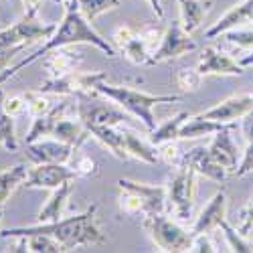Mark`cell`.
I'll return each mask as SVG.
<instances>
[{
	"label": "cell",
	"mask_w": 253,
	"mask_h": 253,
	"mask_svg": "<svg viewBox=\"0 0 253 253\" xmlns=\"http://www.w3.org/2000/svg\"><path fill=\"white\" fill-rule=\"evenodd\" d=\"M79 43H87V45H93L97 47L99 51H103L108 57H116V47L112 43H108V39H103L91 25L89 20L81 14L79 8H65V14H63V20L57 25L55 33L41 45L35 53H31L29 57H25L23 61H18L16 65L12 67H6L2 73H0V83L14 77L18 71H23L27 65L31 63L43 59L47 53H51L53 49H59V47H69V45H79Z\"/></svg>",
	"instance_id": "1"
},
{
	"label": "cell",
	"mask_w": 253,
	"mask_h": 253,
	"mask_svg": "<svg viewBox=\"0 0 253 253\" xmlns=\"http://www.w3.org/2000/svg\"><path fill=\"white\" fill-rule=\"evenodd\" d=\"M35 233H45L55 237L67 251L75 247H85V245H101L105 243V235L97 223V205H91L87 211H83L73 217H63L59 221L51 223H37L29 227H14L0 231V237L10 239V237H27Z\"/></svg>",
	"instance_id": "2"
},
{
	"label": "cell",
	"mask_w": 253,
	"mask_h": 253,
	"mask_svg": "<svg viewBox=\"0 0 253 253\" xmlns=\"http://www.w3.org/2000/svg\"><path fill=\"white\" fill-rule=\"evenodd\" d=\"M97 93L105 95L114 103H118L122 110L128 112L130 116L138 118L148 132H152L156 128V120L152 114L154 105L172 103V101L180 99V95H152V93L138 91V89L128 87V85H112V83H108L105 79L97 83Z\"/></svg>",
	"instance_id": "3"
},
{
	"label": "cell",
	"mask_w": 253,
	"mask_h": 253,
	"mask_svg": "<svg viewBox=\"0 0 253 253\" xmlns=\"http://www.w3.org/2000/svg\"><path fill=\"white\" fill-rule=\"evenodd\" d=\"M37 14H39V6L27 8L23 18L0 31V49H25L35 43H45L55 33L57 25L39 20Z\"/></svg>",
	"instance_id": "4"
},
{
	"label": "cell",
	"mask_w": 253,
	"mask_h": 253,
	"mask_svg": "<svg viewBox=\"0 0 253 253\" xmlns=\"http://www.w3.org/2000/svg\"><path fill=\"white\" fill-rule=\"evenodd\" d=\"M197 191V172L188 166H176L166 184V211L178 221H188L193 215Z\"/></svg>",
	"instance_id": "5"
},
{
	"label": "cell",
	"mask_w": 253,
	"mask_h": 253,
	"mask_svg": "<svg viewBox=\"0 0 253 253\" xmlns=\"http://www.w3.org/2000/svg\"><path fill=\"white\" fill-rule=\"evenodd\" d=\"M77 120L85 126V128H93V126H122V124H130L132 116L122 110L118 103L108 99L101 93L93 95H81L77 97Z\"/></svg>",
	"instance_id": "6"
},
{
	"label": "cell",
	"mask_w": 253,
	"mask_h": 253,
	"mask_svg": "<svg viewBox=\"0 0 253 253\" xmlns=\"http://www.w3.org/2000/svg\"><path fill=\"white\" fill-rule=\"evenodd\" d=\"M142 227L146 229V233L150 235L154 245L160 251H191L193 245V231L182 229L178 223L166 219L164 213H152V215H144Z\"/></svg>",
	"instance_id": "7"
},
{
	"label": "cell",
	"mask_w": 253,
	"mask_h": 253,
	"mask_svg": "<svg viewBox=\"0 0 253 253\" xmlns=\"http://www.w3.org/2000/svg\"><path fill=\"white\" fill-rule=\"evenodd\" d=\"M105 79V73H69L65 77L47 79L41 91L59 95V97H81V95H93L97 93V83Z\"/></svg>",
	"instance_id": "8"
},
{
	"label": "cell",
	"mask_w": 253,
	"mask_h": 253,
	"mask_svg": "<svg viewBox=\"0 0 253 253\" xmlns=\"http://www.w3.org/2000/svg\"><path fill=\"white\" fill-rule=\"evenodd\" d=\"M158 37V31L154 29H144V31H134L130 27H120L112 41L116 43V47L126 55V59L132 61L134 65H148L150 61V39Z\"/></svg>",
	"instance_id": "9"
},
{
	"label": "cell",
	"mask_w": 253,
	"mask_h": 253,
	"mask_svg": "<svg viewBox=\"0 0 253 253\" xmlns=\"http://www.w3.org/2000/svg\"><path fill=\"white\" fill-rule=\"evenodd\" d=\"M195 49H197V43L191 39V35H188V33L182 29L180 20H172V23L166 27V31L162 33L160 45L152 51L148 65L176 59V57H180V55H184V53H191V51H195Z\"/></svg>",
	"instance_id": "10"
},
{
	"label": "cell",
	"mask_w": 253,
	"mask_h": 253,
	"mask_svg": "<svg viewBox=\"0 0 253 253\" xmlns=\"http://www.w3.org/2000/svg\"><path fill=\"white\" fill-rule=\"evenodd\" d=\"M77 172L75 168L69 164H57V162H49V164H35L23 186L25 188H57L67 180H75Z\"/></svg>",
	"instance_id": "11"
},
{
	"label": "cell",
	"mask_w": 253,
	"mask_h": 253,
	"mask_svg": "<svg viewBox=\"0 0 253 253\" xmlns=\"http://www.w3.org/2000/svg\"><path fill=\"white\" fill-rule=\"evenodd\" d=\"M75 148L65 142L59 140H47L41 138L35 142L25 144V154L33 164H49V162H57V164H67L73 156H75Z\"/></svg>",
	"instance_id": "12"
},
{
	"label": "cell",
	"mask_w": 253,
	"mask_h": 253,
	"mask_svg": "<svg viewBox=\"0 0 253 253\" xmlns=\"http://www.w3.org/2000/svg\"><path fill=\"white\" fill-rule=\"evenodd\" d=\"M233 124H227L223 130L213 134V140L207 146L209 154L213 156L229 174H235L237 166H239V148H237V142L233 140Z\"/></svg>",
	"instance_id": "13"
},
{
	"label": "cell",
	"mask_w": 253,
	"mask_h": 253,
	"mask_svg": "<svg viewBox=\"0 0 253 253\" xmlns=\"http://www.w3.org/2000/svg\"><path fill=\"white\" fill-rule=\"evenodd\" d=\"M197 71L207 77V75H243L245 67L239 61H235L231 55L223 53L217 47H205L199 59Z\"/></svg>",
	"instance_id": "14"
},
{
	"label": "cell",
	"mask_w": 253,
	"mask_h": 253,
	"mask_svg": "<svg viewBox=\"0 0 253 253\" xmlns=\"http://www.w3.org/2000/svg\"><path fill=\"white\" fill-rule=\"evenodd\" d=\"M118 186L134 193L140 199V203L144 207V215L164 213L166 211V186H152V184L136 182V180H130V178H120Z\"/></svg>",
	"instance_id": "15"
},
{
	"label": "cell",
	"mask_w": 253,
	"mask_h": 253,
	"mask_svg": "<svg viewBox=\"0 0 253 253\" xmlns=\"http://www.w3.org/2000/svg\"><path fill=\"white\" fill-rule=\"evenodd\" d=\"M251 110H253V93H241L217 103L215 108L203 112V116L221 124H235L237 120H243Z\"/></svg>",
	"instance_id": "16"
},
{
	"label": "cell",
	"mask_w": 253,
	"mask_h": 253,
	"mask_svg": "<svg viewBox=\"0 0 253 253\" xmlns=\"http://www.w3.org/2000/svg\"><path fill=\"white\" fill-rule=\"evenodd\" d=\"M69 47H59L53 49L51 53H47L43 57V67L49 75V79H57V77H65L69 73H75L79 69V65L83 63V53L73 51Z\"/></svg>",
	"instance_id": "17"
},
{
	"label": "cell",
	"mask_w": 253,
	"mask_h": 253,
	"mask_svg": "<svg viewBox=\"0 0 253 253\" xmlns=\"http://www.w3.org/2000/svg\"><path fill=\"white\" fill-rule=\"evenodd\" d=\"M180 166H188L193 168V170L209 180H215V182H223L229 172L225 170V168L209 154V148H205V146H201V148H193L184 152V158H182V164Z\"/></svg>",
	"instance_id": "18"
},
{
	"label": "cell",
	"mask_w": 253,
	"mask_h": 253,
	"mask_svg": "<svg viewBox=\"0 0 253 253\" xmlns=\"http://www.w3.org/2000/svg\"><path fill=\"white\" fill-rule=\"evenodd\" d=\"M227 215V195L225 191H219L213 199L207 203V207L201 211V215L197 217L195 225H193V235L199 233H211L213 229H217Z\"/></svg>",
	"instance_id": "19"
},
{
	"label": "cell",
	"mask_w": 253,
	"mask_h": 253,
	"mask_svg": "<svg viewBox=\"0 0 253 253\" xmlns=\"http://www.w3.org/2000/svg\"><path fill=\"white\" fill-rule=\"evenodd\" d=\"M122 134H124V150L128 154V158L132 156V158H138V160L148 162V164L160 162L156 146L150 140H144L132 128H128V124H122Z\"/></svg>",
	"instance_id": "20"
},
{
	"label": "cell",
	"mask_w": 253,
	"mask_h": 253,
	"mask_svg": "<svg viewBox=\"0 0 253 253\" xmlns=\"http://www.w3.org/2000/svg\"><path fill=\"white\" fill-rule=\"evenodd\" d=\"M215 0H178V10H180V25L182 29L193 35L201 25L205 23L207 14L213 8Z\"/></svg>",
	"instance_id": "21"
},
{
	"label": "cell",
	"mask_w": 253,
	"mask_h": 253,
	"mask_svg": "<svg viewBox=\"0 0 253 253\" xmlns=\"http://www.w3.org/2000/svg\"><path fill=\"white\" fill-rule=\"evenodd\" d=\"M71 110V103L69 101H61V103H55L53 105V110L43 114V116H37L33 126H31V130L25 138V144L29 142H35V140H41V138H47L53 134L55 130V124L63 118V116H67V112Z\"/></svg>",
	"instance_id": "22"
},
{
	"label": "cell",
	"mask_w": 253,
	"mask_h": 253,
	"mask_svg": "<svg viewBox=\"0 0 253 253\" xmlns=\"http://www.w3.org/2000/svg\"><path fill=\"white\" fill-rule=\"evenodd\" d=\"M251 14H253V0H243L241 4H237V6H233L231 10H227L217 20V23L205 33V37L207 39L221 37V35H225L231 29H237L241 23H245V20H251Z\"/></svg>",
	"instance_id": "23"
},
{
	"label": "cell",
	"mask_w": 253,
	"mask_h": 253,
	"mask_svg": "<svg viewBox=\"0 0 253 253\" xmlns=\"http://www.w3.org/2000/svg\"><path fill=\"white\" fill-rule=\"evenodd\" d=\"M71 193H73V180H67L61 186L53 188L47 205L39 211V223H51V221L63 219V213H65V207H67Z\"/></svg>",
	"instance_id": "24"
},
{
	"label": "cell",
	"mask_w": 253,
	"mask_h": 253,
	"mask_svg": "<svg viewBox=\"0 0 253 253\" xmlns=\"http://www.w3.org/2000/svg\"><path fill=\"white\" fill-rule=\"evenodd\" d=\"M89 130L83 126L79 120H71L69 116H63L57 124H55V130L51 134V138L59 140V142H65L69 146H73L75 150L81 148V144L89 138Z\"/></svg>",
	"instance_id": "25"
},
{
	"label": "cell",
	"mask_w": 253,
	"mask_h": 253,
	"mask_svg": "<svg viewBox=\"0 0 253 253\" xmlns=\"http://www.w3.org/2000/svg\"><path fill=\"white\" fill-rule=\"evenodd\" d=\"M89 134L108 148L116 158L120 160H128V154L124 150V134H122V126H93L89 128Z\"/></svg>",
	"instance_id": "26"
},
{
	"label": "cell",
	"mask_w": 253,
	"mask_h": 253,
	"mask_svg": "<svg viewBox=\"0 0 253 253\" xmlns=\"http://www.w3.org/2000/svg\"><path fill=\"white\" fill-rule=\"evenodd\" d=\"M227 124L215 122V120H209L203 114L199 116H188L180 128V138L188 140V138H201V136H209V134H215L219 130H223Z\"/></svg>",
	"instance_id": "27"
},
{
	"label": "cell",
	"mask_w": 253,
	"mask_h": 253,
	"mask_svg": "<svg viewBox=\"0 0 253 253\" xmlns=\"http://www.w3.org/2000/svg\"><path fill=\"white\" fill-rule=\"evenodd\" d=\"M27 174H29V168L25 164H16L0 170V207H4V203L10 199V195L18 186H23Z\"/></svg>",
	"instance_id": "28"
},
{
	"label": "cell",
	"mask_w": 253,
	"mask_h": 253,
	"mask_svg": "<svg viewBox=\"0 0 253 253\" xmlns=\"http://www.w3.org/2000/svg\"><path fill=\"white\" fill-rule=\"evenodd\" d=\"M186 118H188L186 112H180V114L172 116L170 120H166L164 124H160L158 128H154V130L150 132V138H148V140H150L154 146H160V144H164V142L180 140V128H182V124H184Z\"/></svg>",
	"instance_id": "29"
},
{
	"label": "cell",
	"mask_w": 253,
	"mask_h": 253,
	"mask_svg": "<svg viewBox=\"0 0 253 253\" xmlns=\"http://www.w3.org/2000/svg\"><path fill=\"white\" fill-rule=\"evenodd\" d=\"M4 87L0 83V146H4L6 150L14 152L18 148V140L14 134V118L4 110Z\"/></svg>",
	"instance_id": "30"
},
{
	"label": "cell",
	"mask_w": 253,
	"mask_h": 253,
	"mask_svg": "<svg viewBox=\"0 0 253 253\" xmlns=\"http://www.w3.org/2000/svg\"><path fill=\"white\" fill-rule=\"evenodd\" d=\"M219 229L223 231V235L231 247V251L237 253H253V239H249L247 235H243L237 227H233L231 223H227V219L219 225Z\"/></svg>",
	"instance_id": "31"
},
{
	"label": "cell",
	"mask_w": 253,
	"mask_h": 253,
	"mask_svg": "<svg viewBox=\"0 0 253 253\" xmlns=\"http://www.w3.org/2000/svg\"><path fill=\"white\" fill-rule=\"evenodd\" d=\"M23 97H25V101H27V110L31 112L33 118L51 112L53 105H55V101L51 99V93H45V91H41V89L25 91Z\"/></svg>",
	"instance_id": "32"
},
{
	"label": "cell",
	"mask_w": 253,
	"mask_h": 253,
	"mask_svg": "<svg viewBox=\"0 0 253 253\" xmlns=\"http://www.w3.org/2000/svg\"><path fill=\"white\" fill-rule=\"evenodd\" d=\"M27 251L31 253H59V251H67L55 237L45 235V233H35L27 235Z\"/></svg>",
	"instance_id": "33"
},
{
	"label": "cell",
	"mask_w": 253,
	"mask_h": 253,
	"mask_svg": "<svg viewBox=\"0 0 253 253\" xmlns=\"http://www.w3.org/2000/svg\"><path fill=\"white\" fill-rule=\"evenodd\" d=\"M116 6H120V0H79V10L89 23Z\"/></svg>",
	"instance_id": "34"
},
{
	"label": "cell",
	"mask_w": 253,
	"mask_h": 253,
	"mask_svg": "<svg viewBox=\"0 0 253 253\" xmlns=\"http://www.w3.org/2000/svg\"><path fill=\"white\" fill-rule=\"evenodd\" d=\"M156 148H158V158H160V162H164V164H168V166H172V168H176V166L182 164L184 152L178 148L176 140H174V142H164V144L156 146Z\"/></svg>",
	"instance_id": "35"
},
{
	"label": "cell",
	"mask_w": 253,
	"mask_h": 253,
	"mask_svg": "<svg viewBox=\"0 0 253 253\" xmlns=\"http://www.w3.org/2000/svg\"><path fill=\"white\" fill-rule=\"evenodd\" d=\"M201 79H203V75H201L197 69L184 67V69H180V71L176 73V83H178V87H180L182 91H195V89H199Z\"/></svg>",
	"instance_id": "36"
},
{
	"label": "cell",
	"mask_w": 253,
	"mask_h": 253,
	"mask_svg": "<svg viewBox=\"0 0 253 253\" xmlns=\"http://www.w3.org/2000/svg\"><path fill=\"white\" fill-rule=\"evenodd\" d=\"M73 168H75V172H77V178H89V176H95L97 174L95 160L89 158V156H77V152H75Z\"/></svg>",
	"instance_id": "37"
},
{
	"label": "cell",
	"mask_w": 253,
	"mask_h": 253,
	"mask_svg": "<svg viewBox=\"0 0 253 253\" xmlns=\"http://www.w3.org/2000/svg\"><path fill=\"white\" fill-rule=\"evenodd\" d=\"M237 229L243 235H249L253 231V197L241 207L239 215H237Z\"/></svg>",
	"instance_id": "38"
},
{
	"label": "cell",
	"mask_w": 253,
	"mask_h": 253,
	"mask_svg": "<svg viewBox=\"0 0 253 253\" xmlns=\"http://www.w3.org/2000/svg\"><path fill=\"white\" fill-rule=\"evenodd\" d=\"M225 41L233 43L237 47H253V31H237V29H231L225 33Z\"/></svg>",
	"instance_id": "39"
},
{
	"label": "cell",
	"mask_w": 253,
	"mask_h": 253,
	"mask_svg": "<svg viewBox=\"0 0 253 253\" xmlns=\"http://www.w3.org/2000/svg\"><path fill=\"white\" fill-rule=\"evenodd\" d=\"M253 172V142L247 144V148L239 160V166H237V170H235V176L241 178V176H247Z\"/></svg>",
	"instance_id": "40"
},
{
	"label": "cell",
	"mask_w": 253,
	"mask_h": 253,
	"mask_svg": "<svg viewBox=\"0 0 253 253\" xmlns=\"http://www.w3.org/2000/svg\"><path fill=\"white\" fill-rule=\"evenodd\" d=\"M25 108H27V101H25V97H23V95L4 97V110H6L12 118H16V116L23 114V112H25Z\"/></svg>",
	"instance_id": "41"
},
{
	"label": "cell",
	"mask_w": 253,
	"mask_h": 253,
	"mask_svg": "<svg viewBox=\"0 0 253 253\" xmlns=\"http://www.w3.org/2000/svg\"><path fill=\"white\" fill-rule=\"evenodd\" d=\"M191 251H201V253L207 251V253H213V251H219V249L213 245V241H211L209 233H199V235H195V239H193Z\"/></svg>",
	"instance_id": "42"
},
{
	"label": "cell",
	"mask_w": 253,
	"mask_h": 253,
	"mask_svg": "<svg viewBox=\"0 0 253 253\" xmlns=\"http://www.w3.org/2000/svg\"><path fill=\"white\" fill-rule=\"evenodd\" d=\"M20 51H23V49H0V73L6 69V65L10 63V59H12L16 53H20Z\"/></svg>",
	"instance_id": "43"
},
{
	"label": "cell",
	"mask_w": 253,
	"mask_h": 253,
	"mask_svg": "<svg viewBox=\"0 0 253 253\" xmlns=\"http://www.w3.org/2000/svg\"><path fill=\"white\" fill-rule=\"evenodd\" d=\"M243 134L247 142H253V110L243 118Z\"/></svg>",
	"instance_id": "44"
},
{
	"label": "cell",
	"mask_w": 253,
	"mask_h": 253,
	"mask_svg": "<svg viewBox=\"0 0 253 253\" xmlns=\"http://www.w3.org/2000/svg\"><path fill=\"white\" fill-rule=\"evenodd\" d=\"M148 2H150V6L154 8L156 16H158V18H164V8H162V2H160V0H148Z\"/></svg>",
	"instance_id": "45"
},
{
	"label": "cell",
	"mask_w": 253,
	"mask_h": 253,
	"mask_svg": "<svg viewBox=\"0 0 253 253\" xmlns=\"http://www.w3.org/2000/svg\"><path fill=\"white\" fill-rule=\"evenodd\" d=\"M63 10L65 8H79V0H61Z\"/></svg>",
	"instance_id": "46"
},
{
	"label": "cell",
	"mask_w": 253,
	"mask_h": 253,
	"mask_svg": "<svg viewBox=\"0 0 253 253\" xmlns=\"http://www.w3.org/2000/svg\"><path fill=\"white\" fill-rule=\"evenodd\" d=\"M239 63H241L243 67H253V51H251V53H247L245 57H241V61H239Z\"/></svg>",
	"instance_id": "47"
},
{
	"label": "cell",
	"mask_w": 253,
	"mask_h": 253,
	"mask_svg": "<svg viewBox=\"0 0 253 253\" xmlns=\"http://www.w3.org/2000/svg\"><path fill=\"white\" fill-rule=\"evenodd\" d=\"M2 219H4V211H2V207H0V231H2Z\"/></svg>",
	"instance_id": "48"
},
{
	"label": "cell",
	"mask_w": 253,
	"mask_h": 253,
	"mask_svg": "<svg viewBox=\"0 0 253 253\" xmlns=\"http://www.w3.org/2000/svg\"><path fill=\"white\" fill-rule=\"evenodd\" d=\"M251 20H253V14H251Z\"/></svg>",
	"instance_id": "49"
}]
</instances>
